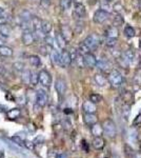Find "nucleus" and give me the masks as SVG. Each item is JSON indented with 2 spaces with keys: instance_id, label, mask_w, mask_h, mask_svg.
<instances>
[{
  "instance_id": "obj_1",
  "label": "nucleus",
  "mask_w": 141,
  "mask_h": 158,
  "mask_svg": "<svg viewBox=\"0 0 141 158\" xmlns=\"http://www.w3.org/2000/svg\"><path fill=\"white\" fill-rule=\"evenodd\" d=\"M107 82L111 85L113 88H120L124 83V77L118 71H112L107 77Z\"/></svg>"
},
{
  "instance_id": "obj_2",
  "label": "nucleus",
  "mask_w": 141,
  "mask_h": 158,
  "mask_svg": "<svg viewBox=\"0 0 141 158\" xmlns=\"http://www.w3.org/2000/svg\"><path fill=\"white\" fill-rule=\"evenodd\" d=\"M102 131L104 134L107 135L109 137H115L117 135V127L116 123L111 119H106L102 124Z\"/></svg>"
},
{
  "instance_id": "obj_3",
  "label": "nucleus",
  "mask_w": 141,
  "mask_h": 158,
  "mask_svg": "<svg viewBox=\"0 0 141 158\" xmlns=\"http://www.w3.org/2000/svg\"><path fill=\"white\" fill-rule=\"evenodd\" d=\"M109 19H110V13L106 11V10L99 9L94 13L93 21L95 23L102 24V23H104V22H106Z\"/></svg>"
},
{
  "instance_id": "obj_4",
  "label": "nucleus",
  "mask_w": 141,
  "mask_h": 158,
  "mask_svg": "<svg viewBox=\"0 0 141 158\" xmlns=\"http://www.w3.org/2000/svg\"><path fill=\"white\" fill-rule=\"evenodd\" d=\"M38 81L42 86L48 88L52 83V76L47 70H41L38 73Z\"/></svg>"
},
{
  "instance_id": "obj_5",
  "label": "nucleus",
  "mask_w": 141,
  "mask_h": 158,
  "mask_svg": "<svg viewBox=\"0 0 141 158\" xmlns=\"http://www.w3.org/2000/svg\"><path fill=\"white\" fill-rule=\"evenodd\" d=\"M83 42H84V44L92 51L98 48V45L100 44V38L97 34H91L84 39Z\"/></svg>"
},
{
  "instance_id": "obj_6",
  "label": "nucleus",
  "mask_w": 141,
  "mask_h": 158,
  "mask_svg": "<svg viewBox=\"0 0 141 158\" xmlns=\"http://www.w3.org/2000/svg\"><path fill=\"white\" fill-rule=\"evenodd\" d=\"M48 101V93L44 90H38L37 93H36V103L40 106V108H43V106H47Z\"/></svg>"
},
{
  "instance_id": "obj_7",
  "label": "nucleus",
  "mask_w": 141,
  "mask_h": 158,
  "mask_svg": "<svg viewBox=\"0 0 141 158\" xmlns=\"http://www.w3.org/2000/svg\"><path fill=\"white\" fill-rule=\"evenodd\" d=\"M86 14V9L85 6H83L81 2H77L74 6V10H73V15L75 18H77L78 20L82 19Z\"/></svg>"
},
{
  "instance_id": "obj_8",
  "label": "nucleus",
  "mask_w": 141,
  "mask_h": 158,
  "mask_svg": "<svg viewBox=\"0 0 141 158\" xmlns=\"http://www.w3.org/2000/svg\"><path fill=\"white\" fill-rule=\"evenodd\" d=\"M83 56V64L85 68L89 69H93L96 67V63H97V58L96 56L94 54H92L91 52L86 53V54L82 55Z\"/></svg>"
},
{
  "instance_id": "obj_9",
  "label": "nucleus",
  "mask_w": 141,
  "mask_h": 158,
  "mask_svg": "<svg viewBox=\"0 0 141 158\" xmlns=\"http://www.w3.org/2000/svg\"><path fill=\"white\" fill-rule=\"evenodd\" d=\"M72 63V58H71V54L68 50L63 49L60 53V62H59V65L62 68H68Z\"/></svg>"
},
{
  "instance_id": "obj_10",
  "label": "nucleus",
  "mask_w": 141,
  "mask_h": 158,
  "mask_svg": "<svg viewBox=\"0 0 141 158\" xmlns=\"http://www.w3.org/2000/svg\"><path fill=\"white\" fill-rule=\"evenodd\" d=\"M66 88H68V86H66V82L64 79L58 78L57 80L55 81V89H56V91H57L58 95H60V96L64 95L66 92Z\"/></svg>"
},
{
  "instance_id": "obj_11",
  "label": "nucleus",
  "mask_w": 141,
  "mask_h": 158,
  "mask_svg": "<svg viewBox=\"0 0 141 158\" xmlns=\"http://www.w3.org/2000/svg\"><path fill=\"white\" fill-rule=\"evenodd\" d=\"M73 33H74L73 30H72L68 25L63 24L60 27V34L62 35V37L64 38L66 42H68L72 40V38H73Z\"/></svg>"
},
{
  "instance_id": "obj_12",
  "label": "nucleus",
  "mask_w": 141,
  "mask_h": 158,
  "mask_svg": "<svg viewBox=\"0 0 141 158\" xmlns=\"http://www.w3.org/2000/svg\"><path fill=\"white\" fill-rule=\"evenodd\" d=\"M21 41L24 45L29 47V45H32L33 43L35 42V37L34 34H33L31 31H27V32H23L21 36Z\"/></svg>"
},
{
  "instance_id": "obj_13",
  "label": "nucleus",
  "mask_w": 141,
  "mask_h": 158,
  "mask_svg": "<svg viewBox=\"0 0 141 158\" xmlns=\"http://www.w3.org/2000/svg\"><path fill=\"white\" fill-rule=\"evenodd\" d=\"M134 58L135 54L132 50H126L121 54V60L125 65H129L130 63H132L134 61Z\"/></svg>"
},
{
  "instance_id": "obj_14",
  "label": "nucleus",
  "mask_w": 141,
  "mask_h": 158,
  "mask_svg": "<svg viewBox=\"0 0 141 158\" xmlns=\"http://www.w3.org/2000/svg\"><path fill=\"white\" fill-rule=\"evenodd\" d=\"M82 109L84 111V113H89V114H95L97 111V106L96 104L93 103L92 101H84L83 104H82Z\"/></svg>"
},
{
  "instance_id": "obj_15",
  "label": "nucleus",
  "mask_w": 141,
  "mask_h": 158,
  "mask_svg": "<svg viewBox=\"0 0 141 158\" xmlns=\"http://www.w3.org/2000/svg\"><path fill=\"white\" fill-rule=\"evenodd\" d=\"M106 37H109V38H116L118 39L119 37V30H118L117 27H114V25H111L109 27L106 31Z\"/></svg>"
},
{
  "instance_id": "obj_16",
  "label": "nucleus",
  "mask_w": 141,
  "mask_h": 158,
  "mask_svg": "<svg viewBox=\"0 0 141 158\" xmlns=\"http://www.w3.org/2000/svg\"><path fill=\"white\" fill-rule=\"evenodd\" d=\"M94 81L97 85L99 86H106V83H107V78L104 75L100 73H97L94 75Z\"/></svg>"
},
{
  "instance_id": "obj_17",
  "label": "nucleus",
  "mask_w": 141,
  "mask_h": 158,
  "mask_svg": "<svg viewBox=\"0 0 141 158\" xmlns=\"http://www.w3.org/2000/svg\"><path fill=\"white\" fill-rule=\"evenodd\" d=\"M30 23H31V27H32L33 32H36V31H40V29H41L42 20L40 19L39 17L33 16V18L31 19Z\"/></svg>"
},
{
  "instance_id": "obj_18",
  "label": "nucleus",
  "mask_w": 141,
  "mask_h": 158,
  "mask_svg": "<svg viewBox=\"0 0 141 158\" xmlns=\"http://www.w3.org/2000/svg\"><path fill=\"white\" fill-rule=\"evenodd\" d=\"M83 120L84 123L88 124V126H93L97 122V116L95 114H89V113H85L83 115Z\"/></svg>"
},
{
  "instance_id": "obj_19",
  "label": "nucleus",
  "mask_w": 141,
  "mask_h": 158,
  "mask_svg": "<svg viewBox=\"0 0 141 158\" xmlns=\"http://www.w3.org/2000/svg\"><path fill=\"white\" fill-rule=\"evenodd\" d=\"M14 54V51L11 47H7V45H1L0 47V56L2 57H12Z\"/></svg>"
},
{
  "instance_id": "obj_20",
  "label": "nucleus",
  "mask_w": 141,
  "mask_h": 158,
  "mask_svg": "<svg viewBox=\"0 0 141 158\" xmlns=\"http://www.w3.org/2000/svg\"><path fill=\"white\" fill-rule=\"evenodd\" d=\"M53 30V25L51 23L50 21H48V20H42V23H41V29L40 31L43 33L44 35H48L51 32H52Z\"/></svg>"
},
{
  "instance_id": "obj_21",
  "label": "nucleus",
  "mask_w": 141,
  "mask_h": 158,
  "mask_svg": "<svg viewBox=\"0 0 141 158\" xmlns=\"http://www.w3.org/2000/svg\"><path fill=\"white\" fill-rule=\"evenodd\" d=\"M96 67L101 71H107L110 69V62L107 61V59L106 58H101V59L97 60V63H96Z\"/></svg>"
},
{
  "instance_id": "obj_22",
  "label": "nucleus",
  "mask_w": 141,
  "mask_h": 158,
  "mask_svg": "<svg viewBox=\"0 0 141 158\" xmlns=\"http://www.w3.org/2000/svg\"><path fill=\"white\" fill-rule=\"evenodd\" d=\"M20 114H21V110L15 108V109H12V110H10V111H7L6 116H7V118L11 119V120H15V119L19 118Z\"/></svg>"
},
{
  "instance_id": "obj_23",
  "label": "nucleus",
  "mask_w": 141,
  "mask_h": 158,
  "mask_svg": "<svg viewBox=\"0 0 141 158\" xmlns=\"http://www.w3.org/2000/svg\"><path fill=\"white\" fill-rule=\"evenodd\" d=\"M55 42L57 43V45H58V48L59 49H61V50H63V49H65V45H66V42L65 41V39L62 37V35L60 34V33H56V35H55Z\"/></svg>"
},
{
  "instance_id": "obj_24",
  "label": "nucleus",
  "mask_w": 141,
  "mask_h": 158,
  "mask_svg": "<svg viewBox=\"0 0 141 158\" xmlns=\"http://www.w3.org/2000/svg\"><path fill=\"white\" fill-rule=\"evenodd\" d=\"M92 144H93L94 149L101 150V149H103V147H104V140L102 139L100 136H96L93 139V142H92Z\"/></svg>"
},
{
  "instance_id": "obj_25",
  "label": "nucleus",
  "mask_w": 141,
  "mask_h": 158,
  "mask_svg": "<svg viewBox=\"0 0 141 158\" xmlns=\"http://www.w3.org/2000/svg\"><path fill=\"white\" fill-rule=\"evenodd\" d=\"M123 34H124V36L126 38L132 39L133 37L136 36V31H135L134 27H132V25H126V27H124V30H123Z\"/></svg>"
},
{
  "instance_id": "obj_26",
  "label": "nucleus",
  "mask_w": 141,
  "mask_h": 158,
  "mask_svg": "<svg viewBox=\"0 0 141 158\" xmlns=\"http://www.w3.org/2000/svg\"><path fill=\"white\" fill-rule=\"evenodd\" d=\"M21 21H31V19L33 18V14L31 13L29 10H23L19 15Z\"/></svg>"
},
{
  "instance_id": "obj_27",
  "label": "nucleus",
  "mask_w": 141,
  "mask_h": 158,
  "mask_svg": "<svg viewBox=\"0 0 141 158\" xmlns=\"http://www.w3.org/2000/svg\"><path fill=\"white\" fill-rule=\"evenodd\" d=\"M29 61H30L31 65H33V67H35V68L40 67V64H41V59H40L39 56H37V55H31L29 57Z\"/></svg>"
},
{
  "instance_id": "obj_28",
  "label": "nucleus",
  "mask_w": 141,
  "mask_h": 158,
  "mask_svg": "<svg viewBox=\"0 0 141 158\" xmlns=\"http://www.w3.org/2000/svg\"><path fill=\"white\" fill-rule=\"evenodd\" d=\"M50 55H51V59H52V62L55 63V64L59 65V62H60V53H59L57 50L53 49L52 52L50 53Z\"/></svg>"
},
{
  "instance_id": "obj_29",
  "label": "nucleus",
  "mask_w": 141,
  "mask_h": 158,
  "mask_svg": "<svg viewBox=\"0 0 141 158\" xmlns=\"http://www.w3.org/2000/svg\"><path fill=\"white\" fill-rule=\"evenodd\" d=\"M73 4V0H59V6L62 11H68Z\"/></svg>"
},
{
  "instance_id": "obj_30",
  "label": "nucleus",
  "mask_w": 141,
  "mask_h": 158,
  "mask_svg": "<svg viewBox=\"0 0 141 158\" xmlns=\"http://www.w3.org/2000/svg\"><path fill=\"white\" fill-rule=\"evenodd\" d=\"M124 23V18H123V16H122L121 14H117L116 16L113 18V25L114 27H120L121 24H123Z\"/></svg>"
},
{
  "instance_id": "obj_31",
  "label": "nucleus",
  "mask_w": 141,
  "mask_h": 158,
  "mask_svg": "<svg viewBox=\"0 0 141 158\" xmlns=\"http://www.w3.org/2000/svg\"><path fill=\"white\" fill-rule=\"evenodd\" d=\"M112 9H113V11L115 13H117V14H121V12L123 11L124 6L121 1H115L114 3H113Z\"/></svg>"
},
{
  "instance_id": "obj_32",
  "label": "nucleus",
  "mask_w": 141,
  "mask_h": 158,
  "mask_svg": "<svg viewBox=\"0 0 141 158\" xmlns=\"http://www.w3.org/2000/svg\"><path fill=\"white\" fill-rule=\"evenodd\" d=\"M11 35V30L9 29V27H6V24L0 25V36L3 38H9Z\"/></svg>"
},
{
  "instance_id": "obj_33",
  "label": "nucleus",
  "mask_w": 141,
  "mask_h": 158,
  "mask_svg": "<svg viewBox=\"0 0 141 158\" xmlns=\"http://www.w3.org/2000/svg\"><path fill=\"white\" fill-rule=\"evenodd\" d=\"M22 82L25 83V85H30L31 83V71L29 70H23L22 71Z\"/></svg>"
},
{
  "instance_id": "obj_34",
  "label": "nucleus",
  "mask_w": 141,
  "mask_h": 158,
  "mask_svg": "<svg viewBox=\"0 0 141 158\" xmlns=\"http://www.w3.org/2000/svg\"><path fill=\"white\" fill-rule=\"evenodd\" d=\"M91 131L95 136H100V135L102 134V132H103L102 131V127H100L99 124H97V123L91 126Z\"/></svg>"
},
{
  "instance_id": "obj_35",
  "label": "nucleus",
  "mask_w": 141,
  "mask_h": 158,
  "mask_svg": "<svg viewBox=\"0 0 141 158\" xmlns=\"http://www.w3.org/2000/svg\"><path fill=\"white\" fill-rule=\"evenodd\" d=\"M89 101H92V102L95 104L100 103L102 101V97H101V95H99V94L93 93L89 95Z\"/></svg>"
},
{
  "instance_id": "obj_36",
  "label": "nucleus",
  "mask_w": 141,
  "mask_h": 158,
  "mask_svg": "<svg viewBox=\"0 0 141 158\" xmlns=\"http://www.w3.org/2000/svg\"><path fill=\"white\" fill-rule=\"evenodd\" d=\"M53 49H54L53 47H50V45H48V44H44V45H42V47L40 48V53H41L42 55L47 56V55L50 54L51 52H52Z\"/></svg>"
},
{
  "instance_id": "obj_37",
  "label": "nucleus",
  "mask_w": 141,
  "mask_h": 158,
  "mask_svg": "<svg viewBox=\"0 0 141 158\" xmlns=\"http://www.w3.org/2000/svg\"><path fill=\"white\" fill-rule=\"evenodd\" d=\"M11 139H12V141L15 142V144H17V146L24 147V140L22 139L20 136H18V135H15V136H13Z\"/></svg>"
},
{
  "instance_id": "obj_38",
  "label": "nucleus",
  "mask_w": 141,
  "mask_h": 158,
  "mask_svg": "<svg viewBox=\"0 0 141 158\" xmlns=\"http://www.w3.org/2000/svg\"><path fill=\"white\" fill-rule=\"evenodd\" d=\"M104 42H106V45L109 48H114L115 45L117 44V39L116 38H109V37H106V40H104Z\"/></svg>"
},
{
  "instance_id": "obj_39",
  "label": "nucleus",
  "mask_w": 141,
  "mask_h": 158,
  "mask_svg": "<svg viewBox=\"0 0 141 158\" xmlns=\"http://www.w3.org/2000/svg\"><path fill=\"white\" fill-rule=\"evenodd\" d=\"M78 53L79 54H81V55H84V54H86V53H89V50L88 47H86L85 44H84V42L82 43H80V45H79V48H78Z\"/></svg>"
},
{
  "instance_id": "obj_40",
  "label": "nucleus",
  "mask_w": 141,
  "mask_h": 158,
  "mask_svg": "<svg viewBox=\"0 0 141 158\" xmlns=\"http://www.w3.org/2000/svg\"><path fill=\"white\" fill-rule=\"evenodd\" d=\"M83 30V23L81 21H77L75 23V27H74V33L76 34H80Z\"/></svg>"
},
{
  "instance_id": "obj_41",
  "label": "nucleus",
  "mask_w": 141,
  "mask_h": 158,
  "mask_svg": "<svg viewBox=\"0 0 141 158\" xmlns=\"http://www.w3.org/2000/svg\"><path fill=\"white\" fill-rule=\"evenodd\" d=\"M37 83H39V81H38V74L35 72H31V85H36Z\"/></svg>"
},
{
  "instance_id": "obj_42",
  "label": "nucleus",
  "mask_w": 141,
  "mask_h": 158,
  "mask_svg": "<svg viewBox=\"0 0 141 158\" xmlns=\"http://www.w3.org/2000/svg\"><path fill=\"white\" fill-rule=\"evenodd\" d=\"M44 42H45V44L50 45V47H53L54 42H55V39H54L53 37H51L50 35H45V36H44Z\"/></svg>"
},
{
  "instance_id": "obj_43",
  "label": "nucleus",
  "mask_w": 141,
  "mask_h": 158,
  "mask_svg": "<svg viewBox=\"0 0 141 158\" xmlns=\"http://www.w3.org/2000/svg\"><path fill=\"white\" fill-rule=\"evenodd\" d=\"M130 113H131V106L129 104H124L123 108H122V114H123V116L126 118L130 115Z\"/></svg>"
},
{
  "instance_id": "obj_44",
  "label": "nucleus",
  "mask_w": 141,
  "mask_h": 158,
  "mask_svg": "<svg viewBox=\"0 0 141 158\" xmlns=\"http://www.w3.org/2000/svg\"><path fill=\"white\" fill-rule=\"evenodd\" d=\"M24 64L22 62H16V63H14V69L15 70H17L18 72H21V71H23L24 70Z\"/></svg>"
},
{
  "instance_id": "obj_45",
  "label": "nucleus",
  "mask_w": 141,
  "mask_h": 158,
  "mask_svg": "<svg viewBox=\"0 0 141 158\" xmlns=\"http://www.w3.org/2000/svg\"><path fill=\"white\" fill-rule=\"evenodd\" d=\"M40 6H41L43 9H48V7L51 6V0H40Z\"/></svg>"
},
{
  "instance_id": "obj_46",
  "label": "nucleus",
  "mask_w": 141,
  "mask_h": 158,
  "mask_svg": "<svg viewBox=\"0 0 141 158\" xmlns=\"http://www.w3.org/2000/svg\"><path fill=\"white\" fill-rule=\"evenodd\" d=\"M7 22H9V18H7V16H6V15H1L0 16V25H4L6 24Z\"/></svg>"
},
{
  "instance_id": "obj_47",
  "label": "nucleus",
  "mask_w": 141,
  "mask_h": 158,
  "mask_svg": "<svg viewBox=\"0 0 141 158\" xmlns=\"http://www.w3.org/2000/svg\"><path fill=\"white\" fill-rule=\"evenodd\" d=\"M34 146H35V144L33 143V141H29V140H24V147H25V148H27V149L32 150V149H34Z\"/></svg>"
},
{
  "instance_id": "obj_48",
  "label": "nucleus",
  "mask_w": 141,
  "mask_h": 158,
  "mask_svg": "<svg viewBox=\"0 0 141 158\" xmlns=\"http://www.w3.org/2000/svg\"><path fill=\"white\" fill-rule=\"evenodd\" d=\"M42 141H43V137L42 136H38V137H36V138L34 139L33 143H34V144H39V143H42Z\"/></svg>"
},
{
  "instance_id": "obj_49",
  "label": "nucleus",
  "mask_w": 141,
  "mask_h": 158,
  "mask_svg": "<svg viewBox=\"0 0 141 158\" xmlns=\"http://www.w3.org/2000/svg\"><path fill=\"white\" fill-rule=\"evenodd\" d=\"M141 123V114H139L134 120V124H140Z\"/></svg>"
},
{
  "instance_id": "obj_50",
  "label": "nucleus",
  "mask_w": 141,
  "mask_h": 158,
  "mask_svg": "<svg viewBox=\"0 0 141 158\" xmlns=\"http://www.w3.org/2000/svg\"><path fill=\"white\" fill-rule=\"evenodd\" d=\"M82 148H83L84 152H86V153L89 152V144H86L85 140H82Z\"/></svg>"
},
{
  "instance_id": "obj_51",
  "label": "nucleus",
  "mask_w": 141,
  "mask_h": 158,
  "mask_svg": "<svg viewBox=\"0 0 141 158\" xmlns=\"http://www.w3.org/2000/svg\"><path fill=\"white\" fill-rule=\"evenodd\" d=\"M6 112V108L3 106H0V113H4Z\"/></svg>"
},
{
  "instance_id": "obj_52",
  "label": "nucleus",
  "mask_w": 141,
  "mask_h": 158,
  "mask_svg": "<svg viewBox=\"0 0 141 158\" xmlns=\"http://www.w3.org/2000/svg\"><path fill=\"white\" fill-rule=\"evenodd\" d=\"M57 158H66V157H65L64 154H60V155H58Z\"/></svg>"
},
{
  "instance_id": "obj_53",
  "label": "nucleus",
  "mask_w": 141,
  "mask_h": 158,
  "mask_svg": "<svg viewBox=\"0 0 141 158\" xmlns=\"http://www.w3.org/2000/svg\"><path fill=\"white\" fill-rule=\"evenodd\" d=\"M4 14V10L2 9V7H0V16H1V15H3Z\"/></svg>"
},
{
  "instance_id": "obj_54",
  "label": "nucleus",
  "mask_w": 141,
  "mask_h": 158,
  "mask_svg": "<svg viewBox=\"0 0 141 158\" xmlns=\"http://www.w3.org/2000/svg\"><path fill=\"white\" fill-rule=\"evenodd\" d=\"M64 112H65V113H68H68H72L73 111H72L71 109H65V111H64Z\"/></svg>"
},
{
  "instance_id": "obj_55",
  "label": "nucleus",
  "mask_w": 141,
  "mask_h": 158,
  "mask_svg": "<svg viewBox=\"0 0 141 158\" xmlns=\"http://www.w3.org/2000/svg\"><path fill=\"white\" fill-rule=\"evenodd\" d=\"M3 40H2V39H0V47H1V45H3Z\"/></svg>"
},
{
  "instance_id": "obj_56",
  "label": "nucleus",
  "mask_w": 141,
  "mask_h": 158,
  "mask_svg": "<svg viewBox=\"0 0 141 158\" xmlns=\"http://www.w3.org/2000/svg\"><path fill=\"white\" fill-rule=\"evenodd\" d=\"M106 2H110V3H111V2H113V1H115V0H106Z\"/></svg>"
},
{
  "instance_id": "obj_57",
  "label": "nucleus",
  "mask_w": 141,
  "mask_h": 158,
  "mask_svg": "<svg viewBox=\"0 0 141 158\" xmlns=\"http://www.w3.org/2000/svg\"><path fill=\"white\" fill-rule=\"evenodd\" d=\"M1 156H2V152H0V158H1Z\"/></svg>"
}]
</instances>
